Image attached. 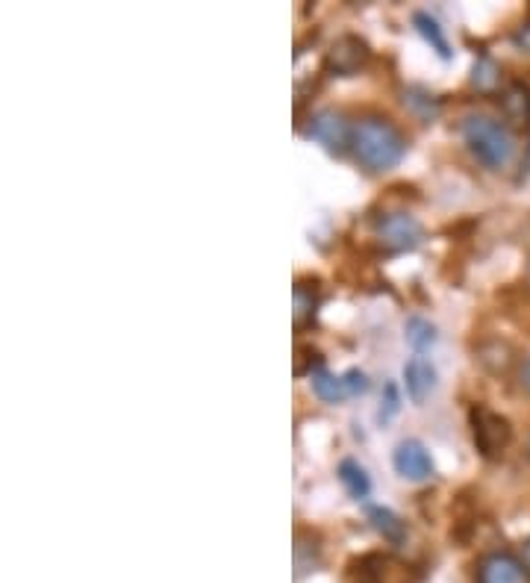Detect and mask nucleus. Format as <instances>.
Here are the masks:
<instances>
[{
	"label": "nucleus",
	"mask_w": 530,
	"mask_h": 583,
	"mask_svg": "<svg viewBox=\"0 0 530 583\" xmlns=\"http://www.w3.org/2000/svg\"><path fill=\"white\" fill-rule=\"evenodd\" d=\"M404 386H407V395L413 404H424L430 398V392L436 389V369L433 363L416 354L404 363Z\"/></svg>",
	"instance_id": "obj_9"
},
{
	"label": "nucleus",
	"mask_w": 530,
	"mask_h": 583,
	"mask_svg": "<svg viewBox=\"0 0 530 583\" xmlns=\"http://www.w3.org/2000/svg\"><path fill=\"white\" fill-rule=\"evenodd\" d=\"M398 410H401L398 386H395V383H386V401H383V407H380V422H389Z\"/></svg>",
	"instance_id": "obj_17"
},
{
	"label": "nucleus",
	"mask_w": 530,
	"mask_h": 583,
	"mask_svg": "<svg viewBox=\"0 0 530 583\" xmlns=\"http://www.w3.org/2000/svg\"><path fill=\"white\" fill-rule=\"evenodd\" d=\"M522 563L528 566V572H530V539L525 542V548H522Z\"/></svg>",
	"instance_id": "obj_21"
},
{
	"label": "nucleus",
	"mask_w": 530,
	"mask_h": 583,
	"mask_svg": "<svg viewBox=\"0 0 530 583\" xmlns=\"http://www.w3.org/2000/svg\"><path fill=\"white\" fill-rule=\"evenodd\" d=\"M366 62H369V45L360 36H342L327 53V68L339 77L357 74Z\"/></svg>",
	"instance_id": "obj_8"
},
{
	"label": "nucleus",
	"mask_w": 530,
	"mask_h": 583,
	"mask_svg": "<svg viewBox=\"0 0 530 583\" xmlns=\"http://www.w3.org/2000/svg\"><path fill=\"white\" fill-rule=\"evenodd\" d=\"M528 283H530V268H528Z\"/></svg>",
	"instance_id": "obj_22"
},
{
	"label": "nucleus",
	"mask_w": 530,
	"mask_h": 583,
	"mask_svg": "<svg viewBox=\"0 0 530 583\" xmlns=\"http://www.w3.org/2000/svg\"><path fill=\"white\" fill-rule=\"evenodd\" d=\"M463 142L472 151V157L480 165H486L489 171L507 168L519 151V139H516L513 127L507 121L483 115V112H475L463 121Z\"/></svg>",
	"instance_id": "obj_2"
},
{
	"label": "nucleus",
	"mask_w": 530,
	"mask_h": 583,
	"mask_svg": "<svg viewBox=\"0 0 530 583\" xmlns=\"http://www.w3.org/2000/svg\"><path fill=\"white\" fill-rule=\"evenodd\" d=\"M469 422H472V436H475V445L477 451H480V457L498 460V457L507 451L510 439H513V427H510V422H507L504 416H498L495 410L483 407V404L472 407Z\"/></svg>",
	"instance_id": "obj_3"
},
{
	"label": "nucleus",
	"mask_w": 530,
	"mask_h": 583,
	"mask_svg": "<svg viewBox=\"0 0 530 583\" xmlns=\"http://www.w3.org/2000/svg\"><path fill=\"white\" fill-rule=\"evenodd\" d=\"M374 233H377L380 245L389 254L413 251L424 236L422 221L416 215H410V212H386V215H380L377 224H374Z\"/></svg>",
	"instance_id": "obj_4"
},
{
	"label": "nucleus",
	"mask_w": 530,
	"mask_h": 583,
	"mask_svg": "<svg viewBox=\"0 0 530 583\" xmlns=\"http://www.w3.org/2000/svg\"><path fill=\"white\" fill-rule=\"evenodd\" d=\"M342 377H345L348 395H366V392H369V377H366L360 369H348Z\"/></svg>",
	"instance_id": "obj_18"
},
{
	"label": "nucleus",
	"mask_w": 530,
	"mask_h": 583,
	"mask_svg": "<svg viewBox=\"0 0 530 583\" xmlns=\"http://www.w3.org/2000/svg\"><path fill=\"white\" fill-rule=\"evenodd\" d=\"M313 313H316V298H313V292L307 295V292L298 286V289H295V321L304 324V318L313 316Z\"/></svg>",
	"instance_id": "obj_16"
},
{
	"label": "nucleus",
	"mask_w": 530,
	"mask_h": 583,
	"mask_svg": "<svg viewBox=\"0 0 530 583\" xmlns=\"http://www.w3.org/2000/svg\"><path fill=\"white\" fill-rule=\"evenodd\" d=\"M369 522L374 525V530L383 536V539H389V542H401L404 539V522L389 510V507H369Z\"/></svg>",
	"instance_id": "obj_13"
},
{
	"label": "nucleus",
	"mask_w": 530,
	"mask_h": 583,
	"mask_svg": "<svg viewBox=\"0 0 530 583\" xmlns=\"http://www.w3.org/2000/svg\"><path fill=\"white\" fill-rule=\"evenodd\" d=\"M475 83L483 86V89H492L498 83V68L489 59H483L480 65H475Z\"/></svg>",
	"instance_id": "obj_19"
},
{
	"label": "nucleus",
	"mask_w": 530,
	"mask_h": 583,
	"mask_svg": "<svg viewBox=\"0 0 530 583\" xmlns=\"http://www.w3.org/2000/svg\"><path fill=\"white\" fill-rule=\"evenodd\" d=\"M339 483L345 486V492L354 498V501H366L371 492V477L369 472L357 463V460H342L339 463Z\"/></svg>",
	"instance_id": "obj_10"
},
{
	"label": "nucleus",
	"mask_w": 530,
	"mask_h": 583,
	"mask_svg": "<svg viewBox=\"0 0 530 583\" xmlns=\"http://www.w3.org/2000/svg\"><path fill=\"white\" fill-rule=\"evenodd\" d=\"M413 24H416V30L424 36V42H427L433 51L439 53V59H451L448 36H445V30L439 27V21H436L433 15H427V12H416V15H413Z\"/></svg>",
	"instance_id": "obj_11"
},
{
	"label": "nucleus",
	"mask_w": 530,
	"mask_h": 583,
	"mask_svg": "<svg viewBox=\"0 0 530 583\" xmlns=\"http://www.w3.org/2000/svg\"><path fill=\"white\" fill-rule=\"evenodd\" d=\"M504 112L507 118H516V121H528L530 118V92L525 86H510L504 92Z\"/></svg>",
	"instance_id": "obj_14"
},
{
	"label": "nucleus",
	"mask_w": 530,
	"mask_h": 583,
	"mask_svg": "<svg viewBox=\"0 0 530 583\" xmlns=\"http://www.w3.org/2000/svg\"><path fill=\"white\" fill-rule=\"evenodd\" d=\"M477 583H530V572L519 557L495 551L477 563Z\"/></svg>",
	"instance_id": "obj_7"
},
{
	"label": "nucleus",
	"mask_w": 530,
	"mask_h": 583,
	"mask_svg": "<svg viewBox=\"0 0 530 583\" xmlns=\"http://www.w3.org/2000/svg\"><path fill=\"white\" fill-rule=\"evenodd\" d=\"M310 139H316L318 145H324L330 154H345L351 151V139H354V127L345 121L342 112L336 109H321L316 118L310 121V130H307Z\"/></svg>",
	"instance_id": "obj_5"
},
{
	"label": "nucleus",
	"mask_w": 530,
	"mask_h": 583,
	"mask_svg": "<svg viewBox=\"0 0 530 583\" xmlns=\"http://www.w3.org/2000/svg\"><path fill=\"white\" fill-rule=\"evenodd\" d=\"M392 466H395L398 475L410 480V483H424V480L436 475V463H433L430 451L419 439H404L392 454Z\"/></svg>",
	"instance_id": "obj_6"
},
{
	"label": "nucleus",
	"mask_w": 530,
	"mask_h": 583,
	"mask_svg": "<svg viewBox=\"0 0 530 583\" xmlns=\"http://www.w3.org/2000/svg\"><path fill=\"white\" fill-rule=\"evenodd\" d=\"M351 151L357 162L371 171V174H383L389 168H395L404 154H407V139L404 133L380 115H366L354 124V139H351Z\"/></svg>",
	"instance_id": "obj_1"
},
{
	"label": "nucleus",
	"mask_w": 530,
	"mask_h": 583,
	"mask_svg": "<svg viewBox=\"0 0 530 583\" xmlns=\"http://www.w3.org/2000/svg\"><path fill=\"white\" fill-rule=\"evenodd\" d=\"M407 342L416 348V351H424L436 342V327L422 316H413L407 321Z\"/></svg>",
	"instance_id": "obj_15"
},
{
	"label": "nucleus",
	"mask_w": 530,
	"mask_h": 583,
	"mask_svg": "<svg viewBox=\"0 0 530 583\" xmlns=\"http://www.w3.org/2000/svg\"><path fill=\"white\" fill-rule=\"evenodd\" d=\"M519 383H522V389L530 395V357L522 363V369H519Z\"/></svg>",
	"instance_id": "obj_20"
},
{
	"label": "nucleus",
	"mask_w": 530,
	"mask_h": 583,
	"mask_svg": "<svg viewBox=\"0 0 530 583\" xmlns=\"http://www.w3.org/2000/svg\"><path fill=\"white\" fill-rule=\"evenodd\" d=\"M313 392H316L324 404H339V401L348 398L345 377H336V374H330V371L324 369H318L316 374H313Z\"/></svg>",
	"instance_id": "obj_12"
}]
</instances>
